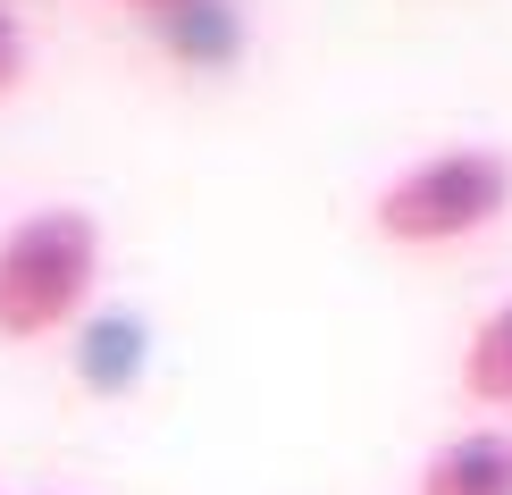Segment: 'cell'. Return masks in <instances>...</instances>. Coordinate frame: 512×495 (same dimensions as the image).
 Returning a JSON list of instances; mask_svg holds the SVG:
<instances>
[{"label":"cell","mask_w":512,"mask_h":495,"mask_svg":"<svg viewBox=\"0 0 512 495\" xmlns=\"http://www.w3.org/2000/svg\"><path fill=\"white\" fill-rule=\"evenodd\" d=\"M17 76H26V34H17V17L0 9V93H17Z\"/></svg>","instance_id":"6"},{"label":"cell","mask_w":512,"mask_h":495,"mask_svg":"<svg viewBox=\"0 0 512 495\" xmlns=\"http://www.w3.org/2000/svg\"><path fill=\"white\" fill-rule=\"evenodd\" d=\"M512 210V152L496 143H454V152H429L412 168H395L378 185L370 219L387 244H412V252H437V244H462V235L496 227Z\"/></svg>","instance_id":"2"},{"label":"cell","mask_w":512,"mask_h":495,"mask_svg":"<svg viewBox=\"0 0 512 495\" xmlns=\"http://www.w3.org/2000/svg\"><path fill=\"white\" fill-rule=\"evenodd\" d=\"M462 395H471L479 412H512V294L471 328V344H462Z\"/></svg>","instance_id":"4"},{"label":"cell","mask_w":512,"mask_h":495,"mask_svg":"<svg viewBox=\"0 0 512 495\" xmlns=\"http://www.w3.org/2000/svg\"><path fill=\"white\" fill-rule=\"evenodd\" d=\"M93 277H101V219L93 210L51 202L34 219H17L0 235V336L9 344L59 336L84 311Z\"/></svg>","instance_id":"1"},{"label":"cell","mask_w":512,"mask_h":495,"mask_svg":"<svg viewBox=\"0 0 512 495\" xmlns=\"http://www.w3.org/2000/svg\"><path fill=\"white\" fill-rule=\"evenodd\" d=\"M135 9H152V17H185V9H210V0H135Z\"/></svg>","instance_id":"7"},{"label":"cell","mask_w":512,"mask_h":495,"mask_svg":"<svg viewBox=\"0 0 512 495\" xmlns=\"http://www.w3.org/2000/svg\"><path fill=\"white\" fill-rule=\"evenodd\" d=\"M412 495H512V428H462L420 462Z\"/></svg>","instance_id":"3"},{"label":"cell","mask_w":512,"mask_h":495,"mask_svg":"<svg viewBox=\"0 0 512 495\" xmlns=\"http://www.w3.org/2000/svg\"><path fill=\"white\" fill-rule=\"evenodd\" d=\"M126 353H135V328H110L101 344H84V370H101V386H126Z\"/></svg>","instance_id":"5"}]
</instances>
